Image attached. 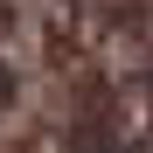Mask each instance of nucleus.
Wrapping results in <instances>:
<instances>
[{"instance_id": "f257e3e1", "label": "nucleus", "mask_w": 153, "mask_h": 153, "mask_svg": "<svg viewBox=\"0 0 153 153\" xmlns=\"http://www.w3.org/2000/svg\"><path fill=\"white\" fill-rule=\"evenodd\" d=\"M0 153H153V0H0Z\"/></svg>"}]
</instances>
